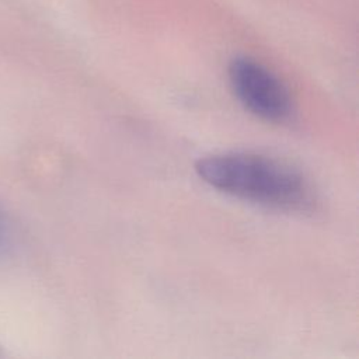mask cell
<instances>
[{"label":"cell","instance_id":"6da1fadb","mask_svg":"<svg viewBox=\"0 0 359 359\" xmlns=\"http://www.w3.org/2000/svg\"><path fill=\"white\" fill-rule=\"evenodd\" d=\"M195 171L212 188L255 203L304 209L311 202L310 188L299 172L264 156H208L195 164Z\"/></svg>","mask_w":359,"mask_h":359},{"label":"cell","instance_id":"3957f363","mask_svg":"<svg viewBox=\"0 0 359 359\" xmlns=\"http://www.w3.org/2000/svg\"><path fill=\"white\" fill-rule=\"evenodd\" d=\"M7 240H8V231H7V223L0 212V250L4 248L7 245Z\"/></svg>","mask_w":359,"mask_h":359},{"label":"cell","instance_id":"7a4b0ae2","mask_svg":"<svg viewBox=\"0 0 359 359\" xmlns=\"http://www.w3.org/2000/svg\"><path fill=\"white\" fill-rule=\"evenodd\" d=\"M229 80L236 97L254 115L272 122L290 116L292 98L287 88L261 63L250 57L233 59Z\"/></svg>","mask_w":359,"mask_h":359}]
</instances>
